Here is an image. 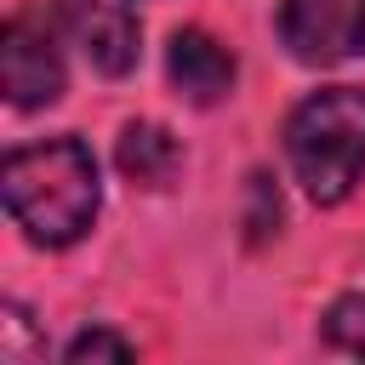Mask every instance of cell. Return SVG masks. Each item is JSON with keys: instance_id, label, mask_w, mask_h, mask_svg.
Wrapping results in <instances>:
<instances>
[{"instance_id": "cell-1", "label": "cell", "mask_w": 365, "mask_h": 365, "mask_svg": "<svg viewBox=\"0 0 365 365\" xmlns=\"http://www.w3.org/2000/svg\"><path fill=\"white\" fill-rule=\"evenodd\" d=\"M0 194H6L11 222L46 251L74 245L97 222V205H103L97 160L80 137H46V143L11 148L0 165Z\"/></svg>"}, {"instance_id": "cell-2", "label": "cell", "mask_w": 365, "mask_h": 365, "mask_svg": "<svg viewBox=\"0 0 365 365\" xmlns=\"http://www.w3.org/2000/svg\"><path fill=\"white\" fill-rule=\"evenodd\" d=\"M285 160L314 205H342L365 171V86L308 91L285 120Z\"/></svg>"}, {"instance_id": "cell-3", "label": "cell", "mask_w": 365, "mask_h": 365, "mask_svg": "<svg viewBox=\"0 0 365 365\" xmlns=\"http://www.w3.org/2000/svg\"><path fill=\"white\" fill-rule=\"evenodd\" d=\"M57 17H34V11H17L6 29H0V86H6V103L11 108H51L63 97V51H57Z\"/></svg>"}, {"instance_id": "cell-4", "label": "cell", "mask_w": 365, "mask_h": 365, "mask_svg": "<svg viewBox=\"0 0 365 365\" xmlns=\"http://www.w3.org/2000/svg\"><path fill=\"white\" fill-rule=\"evenodd\" d=\"M274 29L308 68H331L365 51V0H279Z\"/></svg>"}, {"instance_id": "cell-5", "label": "cell", "mask_w": 365, "mask_h": 365, "mask_svg": "<svg viewBox=\"0 0 365 365\" xmlns=\"http://www.w3.org/2000/svg\"><path fill=\"white\" fill-rule=\"evenodd\" d=\"M51 17L80 46V57L97 74L120 80V74L137 68V57H143V23H137V11L125 0H51Z\"/></svg>"}, {"instance_id": "cell-6", "label": "cell", "mask_w": 365, "mask_h": 365, "mask_svg": "<svg viewBox=\"0 0 365 365\" xmlns=\"http://www.w3.org/2000/svg\"><path fill=\"white\" fill-rule=\"evenodd\" d=\"M165 74H171L177 97H188L194 108H211L234 91V51L222 40H211L205 29H177L165 46Z\"/></svg>"}, {"instance_id": "cell-7", "label": "cell", "mask_w": 365, "mask_h": 365, "mask_svg": "<svg viewBox=\"0 0 365 365\" xmlns=\"http://www.w3.org/2000/svg\"><path fill=\"white\" fill-rule=\"evenodd\" d=\"M114 160H120V171H125L131 182L165 188V182L177 177V165H182V143H177L165 125H154V120H131V125L120 131V143H114Z\"/></svg>"}, {"instance_id": "cell-8", "label": "cell", "mask_w": 365, "mask_h": 365, "mask_svg": "<svg viewBox=\"0 0 365 365\" xmlns=\"http://www.w3.org/2000/svg\"><path fill=\"white\" fill-rule=\"evenodd\" d=\"M319 336H325L331 348H342V354H359V359H365V291L336 297V302L325 308V319H319Z\"/></svg>"}, {"instance_id": "cell-9", "label": "cell", "mask_w": 365, "mask_h": 365, "mask_svg": "<svg viewBox=\"0 0 365 365\" xmlns=\"http://www.w3.org/2000/svg\"><path fill=\"white\" fill-rule=\"evenodd\" d=\"M279 217H285V205H279L274 177L251 171V182H245V240H251V245H262V240L279 228Z\"/></svg>"}, {"instance_id": "cell-10", "label": "cell", "mask_w": 365, "mask_h": 365, "mask_svg": "<svg viewBox=\"0 0 365 365\" xmlns=\"http://www.w3.org/2000/svg\"><path fill=\"white\" fill-rule=\"evenodd\" d=\"M34 354H46V342L29 325V308L23 302H6V314H0V359L6 365H29Z\"/></svg>"}, {"instance_id": "cell-11", "label": "cell", "mask_w": 365, "mask_h": 365, "mask_svg": "<svg viewBox=\"0 0 365 365\" xmlns=\"http://www.w3.org/2000/svg\"><path fill=\"white\" fill-rule=\"evenodd\" d=\"M131 354H137V348H131L120 331H80V336L63 342V359H74V365H80V359H131Z\"/></svg>"}]
</instances>
